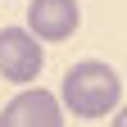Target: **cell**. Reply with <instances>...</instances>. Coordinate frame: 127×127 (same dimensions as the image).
Returning <instances> with one entry per match:
<instances>
[{
    "label": "cell",
    "mask_w": 127,
    "mask_h": 127,
    "mask_svg": "<svg viewBox=\"0 0 127 127\" xmlns=\"http://www.w3.org/2000/svg\"><path fill=\"white\" fill-rule=\"evenodd\" d=\"M118 100H123V82L104 59L73 64L59 82V104L73 118H104L109 109H118Z\"/></svg>",
    "instance_id": "6da1fadb"
},
{
    "label": "cell",
    "mask_w": 127,
    "mask_h": 127,
    "mask_svg": "<svg viewBox=\"0 0 127 127\" xmlns=\"http://www.w3.org/2000/svg\"><path fill=\"white\" fill-rule=\"evenodd\" d=\"M45 68V45L27 27H0V77L5 82L32 86Z\"/></svg>",
    "instance_id": "7a4b0ae2"
},
{
    "label": "cell",
    "mask_w": 127,
    "mask_h": 127,
    "mask_svg": "<svg viewBox=\"0 0 127 127\" xmlns=\"http://www.w3.org/2000/svg\"><path fill=\"white\" fill-rule=\"evenodd\" d=\"M0 127H64V104L41 86H23L0 109Z\"/></svg>",
    "instance_id": "3957f363"
},
{
    "label": "cell",
    "mask_w": 127,
    "mask_h": 127,
    "mask_svg": "<svg viewBox=\"0 0 127 127\" xmlns=\"http://www.w3.org/2000/svg\"><path fill=\"white\" fill-rule=\"evenodd\" d=\"M82 27L77 0H27V32L36 41H68Z\"/></svg>",
    "instance_id": "277c9868"
},
{
    "label": "cell",
    "mask_w": 127,
    "mask_h": 127,
    "mask_svg": "<svg viewBox=\"0 0 127 127\" xmlns=\"http://www.w3.org/2000/svg\"><path fill=\"white\" fill-rule=\"evenodd\" d=\"M114 127H127V104H118V114H114Z\"/></svg>",
    "instance_id": "5b68a950"
}]
</instances>
